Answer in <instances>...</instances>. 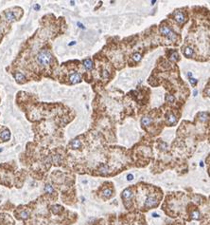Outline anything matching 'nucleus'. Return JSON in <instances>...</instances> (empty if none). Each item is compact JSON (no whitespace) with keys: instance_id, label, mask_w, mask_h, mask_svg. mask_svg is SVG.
<instances>
[{"instance_id":"nucleus-1","label":"nucleus","mask_w":210,"mask_h":225,"mask_svg":"<svg viewBox=\"0 0 210 225\" xmlns=\"http://www.w3.org/2000/svg\"><path fill=\"white\" fill-rule=\"evenodd\" d=\"M36 63L42 67H47L51 64L52 59H53V55H52L51 51L45 48L42 49L41 50L38 51L37 55H36Z\"/></svg>"},{"instance_id":"nucleus-2","label":"nucleus","mask_w":210,"mask_h":225,"mask_svg":"<svg viewBox=\"0 0 210 225\" xmlns=\"http://www.w3.org/2000/svg\"><path fill=\"white\" fill-rule=\"evenodd\" d=\"M160 33H162L163 35L167 36V37L169 40H171V41H175L176 40V34L173 33L171 28H168L167 26H161L160 27Z\"/></svg>"},{"instance_id":"nucleus-3","label":"nucleus","mask_w":210,"mask_h":225,"mask_svg":"<svg viewBox=\"0 0 210 225\" xmlns=\"http://www.w3.org/2000/svg\"><path fill=\"white\" fill-rule=\"evenodd\" d=\"M7 22H10V21L5 17V15H4V13H2V14L0 15V41H1L2 38L4 37V35L7 33V30H6L7 27L4 25V24H6ZM10 23H11V22H10Z\"/></svg>"},{"instance_id":"nucleus-4","label":"nucleus","mask_w":210,"mask_h":225,"mask_svg":"<svg viewBox=\"0 0 210 225\" xmlns=\"http://www.w3.org/2000/svg\"><path fill=\"white\" fill-rule=\"evenodd\" d=\"M1 139L2 142H8L11 139V131L8 128L4 127V129L1 132Z\"/></svg>"},{"instance_id":"nucleus-5","label":"nucleus","mask_w":210,"mask_h":225,"mask_svg":"<svg viewBox=\"0 0 210 225\" xmlns=\"http://www.w3.org/2000/svg\"><path fill=\"white\" fill-rule=\"evenodd\" d=\"M16 216H17V218L19 219H29V216H30V211L26 210V209H23V210L20 211L18 214H16Z\"/></svg>"},{"instance_id":"nucleus-6","label":"nucleus","mask_w":210,"mask_h":225,"mask_svg":"<svg viewBox=\"0 0 210 225\" xmlns=\"http://www.w3.org/2000/svg\"><path fill=\"white\" fill-rule=\"evenodd\" d=\"M121 196H122V199H124L125 200H129L132 198V192L130 188H127V189H125L122 192V195Z\"/></svg>"},{"instance_id":"nucleus-7","label":"nucleus","mask_w":210,"mask_h":225,"mask_svg":"<svg viewBox=\"0 0 210 225\" xmlns=\"http://www.w3.org/2000/svg\"><path fill=\"white\" fill-rule=\"evenodd\" d=\"M80 79H82L79 73H76V72H75V73H73V74H71V75H70V78H69L71 84H77V83H79V82L80 81Z\"/></svg>"},{"instance_id":"nucleus-8","label":"nucleus","mask_w":210,"mask_h":225,"mask_svg":"<svg viewBox=\"0 0 210 225\" xmlns=\"http://www.w3.org/2000/svg\"><path fill=\"white\" fill-rule=\"evenodd\" d=\"M174 18L179 24H182L185 21V15L183 13H181V11H177V13H174Z\"/></svg>"},{"instance_id":"nucleus-9","label":"nucleus","mask_w":210,"mask_h":225,"mask_svg":"<svg viewBox=\"0 0 210 225\" xmlns=\"http://www.w3.org/2000/svg\"><path fill=\"white\" fill-rule=\"evenodd\" d=\"M152 118L146 116V117L142 118V120H141V124H142L143 126H150V124H152Z\"/></svg>"},{"instance_id":"nucleus-10","label":"nucleus","mask_w":210,"mask_h":225,"mask_svg":"<svg viewBox=\"0 0 210 225\" xmlns=\"http://www.w3.org/2000/svg\"><path fill=\"white\" fill-rule=\"evenodd\" d=\"M183 52H184V55L187 58H190L193 55V50L190 47H187L185 50H183Z\"/></svg>"},{"instance_id":"nucleus-11","label":"nucleus","mask_w":210,"mask_h":225,"mask_svg":"<svg viewBox=\"0 0 210 225\" xmlns=\"http://www.w3.org/2000/svg\"><path fill=\"white\" fill-rule=\"evenodd\" d=\"M70 146H71L72 149H78V148H80V146H82V143H80V141L76 139L74 141H72Z\"/></svg>"},{"instance_id":"nucleus-12","label":"nucleus","mask_w":210,"mask_h":225,"mask_svg":"<svg viewBox=\"0 0 210 225\" xmlns=\"http://www.w3.org/2000/svg\"><path fill=\"white\" fill-rule=\"evenodd\" d=\"M176 122H177L176 116H174L173 114H169L168 116V124H169V126H173L174 124H176Z\"/></svg>"},{"instance_id":"nucleus-13","label":"nucleus","mask_w":210,"mask_h":225,"mask_svg":"<svg viewBox=\"0 0 210 225\" xmlns=\"http://www.w3.org/2000/svg\"><path fill=\"white\" fill-rule=\"evenodd\" d=\"M200 216H201L200 211L196 210V209H194V210L191 211V213H190L191 219H200Z\"/></svg>"},{"instance_id":"nucleus-14","label":"nucleus","mask_w":210,"mask_h":225,"mask_svg":"<svg viewBox=\"0 0 210 225\" xmlns=\"http://www.w3.org/2000/svg\"><path fill=\"white\" fill-rule=\"evenodd\" d=\"M83 66L86 70H90L93 69V62L91 61L90 59H86V60H84L83 61Z\"/></svg>"},{"instance_id":"nucleus-15","label":"nucleus","mask_w":210,"mask_h":225,"mask_svg":"<svg viewBox=\"0 0 210 225\" xmlns=\"http://www.w3.org/2000/svg\"><path fill=\"white\" fill-rule=\"evenodd\" d=\"M45 191H46L47 194L52 195V194L54 193V188L52 187L51 184H46V186H45Z\"/></svg>"},{"instance_id":"nucleus-16","label":"nucleus","mask_w":210,"mask_h":225,"mask_svg":"<svg viewBox=\"0 0 210 225\" xmlns=\"http://www.w3.org/2000/svg\"><path fill=\"white\" fill-rule=\"evenodd\" d=\"M112 194H113V191H112L111 189H105V190H103V192H102V195H103L106 199L110 198V197L112 196Z\"/></svg>"},{"instance_id":"nucleus-17","label":"nucleus","mask_w":210,"mask_h":225,"mask_svg":"<svg viewBox=\"0 0 210 225\" xmlns=\"http://www.w3.org/2000/svg\"><path fill=\"white\" fill-rule=\"evenodd\" d=\"M199 117H200V120L201 121H206L207 118H208V114L206 113V112H200L199 113Z\"/></svg>"},{"instance_id":"nucleus-18","label":"nucleus","mask_w":210,"mask_h":225,"mask_svg":"<svg viewBox=\"0 0 210 225\" xmlns=\"http://www.w3.org/2000/svg\"><path fill=\"white\" fill-rule=\"evenodd\" d=\"M108 170H109V168H108V166L107 165H101L100 166V168H99V172L101 173L102 175H105L108 172Z\"/></svg>"},{"instance_id":"nucleus-19","label":"nucleus","mask_w":210,"mask_h":225,"mask_svg":"<svg viewBox=\"0 0 210 225\" xmlns=\"http://www.w3.org/2000/svg\"><path fill=\"white\" fill-rule=\"evenodd\" d=\"M141 58H142V57H141V54H140V53H138V52H135V53L134 55H132V59H134L135 62L140 61Z\"/></svg>"},{"instance_id":"nucleus-20","label":"nucleus","mask_w":210,"mask_h":225,"mask_svg":"<svg viewBox=\"0 0 210 225\" xmlns=\"http://www.w3.org/2000/svg\"><path fill=\"white\" fill-rule=\"evenodd\" d=\"M166 100H167L168 103H173L175 101V98H174V96H172V95H167Z\"/></svg>"},{"instance_id":"nucleus-21","label":"nucleus","mask_w":210,"mask_h":225,"mask_svg":"<svg viewBox=\"0 0 210 225\" xmlns=\"http://www.w3.org/2000/svg\"><path fill=\"white\" fill-rule=\"evenodd\" d=\"M108 75H109L108 71H107L106 70H102V73H101V77H102L103 79H106V78H108Z\"/></svg>"},{"instance_id":"nucleus-22","label":"nucleus","mask_w":210,"mask_h":225,"mask_svg":"<svg viewBox=\"0 0 210 225\" xmlns=\"http://www.w3.org/2000/svg\"><path fill=\"white\" fill-rule=\"evenodd\" d=\"M189 81H190V83H191V85H192V86H195L196 84H197V82H198L195 78H192V77L189 78Z\"/></svg>"},{"instance_id":"nucleus-23","label":"nucleus","mask_w":210,"mask_h":225,"mask_svg":"<svg viewBox=\"0 0 210 225\" xmlns=\"http://www.w3.org/2000/svg\"><path fill=\"white\" fill-rule=\"evenodd\" d=\"M177 57H178V54H177V52H173V53H172V55H171V60H173V61H174V60H177Z\"/></svg>"},{"instance_id":"nucleus-24","label":"nucleus","mask_w":210,"mask_h":225,"mask_svg":"<svg viewBox=\"0 0 210 225\" xmlns=\"http://www.w3.org/2000/svg\"><path fill=\"white\" fill-rule=\"evenodd\" d=\"M132 179H134V176H132V174H129V175L127 176V180H132Z\"/></svg>"},{"instance_id":"nucleus-25","label":"nucleus","mask_w":210,"mask_h":225,"mask_svg":"<svg viewBox=\"0 0 210 225\" xmlns=\"http://www.w3.org/2000/svg\"><path fill=\"white\" fill-rule=\"evenodd\" d=\"M78 26H80V29H84V27H83V25H82V23L78 22Z\"/></svg>"},{"instance_id":"nucleus-26","label":"nucleus","mask_w":210,"mask_h":225,"mask_svg":"<svg viewBox=\"0 0 210 225\" xmlns=\"http://www.w3.org/2000/svg\"><path fill=\"white\" fill-rule=\"evenodd\" d=\"M34 9H35V10H39V9H40L39 5H35V6H34Z\"/></svg>"},{"instance_id":"nucleus-27","label":"nucleus","mask_w":210,"mask_h":225,"mask_svg":"<svg viewBox=\"0 0 210 225\" xmlns=\"http://www.w3.org/2000/svg\"><path fill=\"white\" fill-rule=\"evenodd\" d=\"M152 216H154V218H158V215H157V214H153Z\"/></svg>"}]
</instances>
